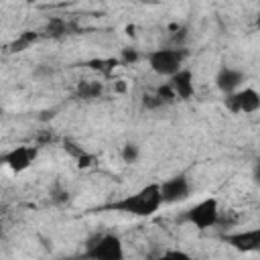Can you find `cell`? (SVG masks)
Instances as JSON below:
<instances>
[{"label":"cell","instance_id":"6da1fadb","mask_svg":"<svg viewBox=\"0 0 260 260\" xmlns=\"http://www.w3.org/2000/svg\"><path fill=\"white\" fill-rule=\"evenodd\" d=\"M160 205H162V199H160L158 183H148L142 189H138L136 193L126 195V197L110 203L106 209L128 213V215H136V217H148V215L156 213L160 209Z\"/></svg>","mask_w":260,"mask_h":260},{"label":"cell","instance_id":"7a4b0ae2","mask_svg":"<svg viewBox=\"0 0 260 260\" xmlns=\"http://www.w3.org/2000/svg\"><path fill=\"white\" fill-rule=\"evenodd\" d=\"M185 57H187V51L183 47H160L144 55L148 67L160 77H171L173 73H177L183 67Z\"/></svg>","mask_w":260,"mask_h":260},{"label":"cell","instance_id":"3957f363","mask_svg":"<svg viewBox=\"0 0 260 260\" xmlns=\"http://www.w3.org/2000/svg\"><path fill=\"white\" fill-rule=\"evenodd\" d=\"M83 256L91 260H122L124 244L116 234H93L85 240Z\"/></svg>","mask_w":260,"mask_h":260},{"label":"cell","instance_id":"277c9868","mask_svg":"<svg viewBox=\"0 0 260 260\" xmlns=\"http://www.w3.org/2000/svg\"><path fill=\"white\" fill-rule=\"evenodd\" d=\"M217 217H219V203L215 197H207L195 203L193 207H189L181 219L195 225L197 230H209V228H215Z\"/></svg>","mask_w":260,"mask_h":260},{"label":"cell","instance_id":"5b68a950","mask_svg":"<svg viewBox=\"0 0 260 260\" xmlns=\"http://www.w3.org/2000/svg\"><path fill=\"white\" fill-rule=\"evenodd\" d=\"M223 106L234 114H254L260 110V93L254 87L236 89L232 93H225Z\"/></svg>","mask_w":260,"mask_h":260},{"label":"cell","instance_id":"8992f818","mask_svg":"<svg viewBox=\"0 0 260 260\" xmlns=\"http://www.w3.org/2000/svg\"><path fill=\"white\" fill-rule=\"evenodd\" d=\"M158 187H160L162 203H169V205L181 203V201L189 199V195H191V183H189L187 175H175V177L158 183Z\"/></svg>","mask_w":260,"mask_h":260},{"label":"cell","instance_id":"52a82bcc","mask_svg":"<svg viewBox=\"0 0 260 260\" xmlns=\"http://www.w3.org/2000/svg\"><path fill=\"white\" fill-rule=\"evenodd\" d=\"M37 152H39L37 146H14L12 150L2 154V160L12 173H22L35 162Z\"/></svg>","mask_w":260,"mask_h":260},{"label":"cell","instance_id":"ba28073f","mask_svg":"<svg viewBox=\"0 0 260 260\" xmlns=\"http://www.w3.org/2000/svg\"><path fill=\"white\" fill-rule=\"evenodd\" d=\"M221 240L238 252H256V250H260V230L258 228L232 232V234H225Z\"/></svg>","mask_w":260,"mask_h":260},{"label":"cell","instance_id":"9c48e42d","mask_svg":"<svg viewBox=\"0 0 260 260\" xmlns=\"http://www.w3.org/2000/svg\"><path fill=\"white\" fill-rule=\"evenodd\" d=\"M169 85L173 87L177 100L187 102V100H191L195 95V81H193V71L191 69L181 67L177 73H173L169 77Z\"/></svg>","mask_w":260,"mask_h":260},{"label":"cell","instance_id":"30bf717a","mask_svg":"<svg viewBox=\"0 0 260 260\" xmlns=\"http://www.w3.org/2000/svg\"><path fill=\"white\" fill-rule=\"evenodd\" d=\"M246 81V75L244 71L236 69V67H221L215 75V85L217 89L225 95V93H232L236 89H240V85Z\"/></svg>","mask_w":260,"mask_h":260},{"label":"cell","instance_id":"8fae6325","mask_svg":"<svg viewBox=\"0 0 260 260\" xmlns=\"http://www.w3.org/2000/svg\"><path fill=\"white\" fill-rule=\"evenodd\" d=\"M102 93H104V83L102 81H79L77 87H75V98L85 100V102L98 100V98H102Z\"/></svg>","mask_w":260,"mask_h":260},{"label":"cell","instance_id":"7c38bea8","mask_svg":"<svg viewBox=\"0 0 260 260\" xmlns=\"http://www.w3.org/2000/svg\"><path fill=\"white\" fill-rule=\"evenodd\" d=\"M37 41H39V32H35V30H22V32L8 45V51H10V53H22V51L30 49Z\"/></svg>","mask_w":260,"mask_h":260},{"label":"cell","instance_id":"4fadbf2b","mask_svg":"<svg viewBox=\"0 0 260 260\" xmlns=\"http://www.w3.org/2000/svg\"><path fill=\"white\" fill-rule=\"evenodd\" d=\"M69 22H65L63 18H59V16H53V18H49L47 20V24L43 26V32H45V37H49V39H61V37H65L67 32H69Z\"/></svg>","mask_w":260,"mask_h":260},{"label":"cell","instance_id":"5bb4252c","mask_svg":"<svg viewBox=\"0 0 260 260\" xmlns=\"http://www.w3.org/2000/svg\"><path fill=\"white\" fill-rule=\"evenodd\" d=\"M120 156H122L124 162L134 165V162L138 160V156H140V148H138V144H134V142H126V144L122 146V150H120Z\"/></svg>","mask_w":260,"mask_h":260},{"label":"cell","instance_id":"9a60e30c","mask_svg":"<svg viewBox=\"0 0 260 260\" xmlns=\"http://www.w3.org/2000/svg\"><path fill=\"white\" fill-rule=\"evenodd\" d=\"M136 61H140V53H138L134 47H124V49L120 51L118 63H122V65H134Z\"/></svg>","mask_w":260,"mask_h":260},{"label":"cell","instance_id":"2e32d148","mask_svg":"<svg viewBox=\"0 0 260 260\" xmlns=\"http://www.w3.org/2000/svg\"><path fill=\"white\" fill-rule=\"evenodd\" d=\"M167 104L156 95V93H144L142 95V108L146 110H158V108H165Z\"/></svg>","mask_w":260,"mask_h":260},{"label":"cell","instance_id":"e0dca14e","mask_svg":"<svg viewBox=\"0 0 260 260\" xmlns=\"http://www.w3.org/2000/svg\"><path fill=\"white\" fill-rule=\"evenodd\" d=\"M154 93H156V95H158V98H160V100H162L167 106H169V104H173V102L177 100V98H175V91H173V87H171L169 83H165V85H158Z\"/></svg>","mask_w":260,"mask_h":260},{"label":"cell","instance_id":"ac0fdd59","mask_svg":"<svg viewBox=\"0 0 260 260\" xmlns=\"http://www.w3.org/2000/svg\"><path fill=\"white\" fill-rule=\"evenodd\" d=\"M63 148H65V150H67V152H69L73 158H79V156L85 152L81 146H77V144H75L73 140H69V138H65V140H63Z\"/></svg>","mask_w":260,"mask_h":260},{"label":"cell","instance_id":"d6986e66","mask_svg":"<svg viewBox=\"0 0 260 260\" xmlns=\"http://www.w3.org/2000/svg\"><path fill=\"white\" fill-rule=\"evenodd\" d=\"M173 45L175 47H183L185 45V39H187V26H179V28H175V32H173Z\"/></svg>","mask_w":260,"mask_h":260},{"label":"cell","instance_id":"ffe728a7","mask_svg":"<svg viewBox=\"0 0 260 260\" xmlns=\"http://www.w3.org/2000/svg\"><path fill=\"white\" fill-rule=\"evenodd\" d=\"M162 256H165V258H185V260L191 258L187 252H181V250H169V252H165Z\"/></svg>","mask_w":260,"mask_h":260},{"label":"cell","instance_id":"44dd1931","mask_svg":"<svg viewBox=\"0 0 260 260\" xmlns=\"http://www.w3.org/2000/svg\"><path fill=\"white\" fill-rule=\"evenodd\" d=\"M24 2H26V4H35L37 0H24Z\"/></svg>","mask_w":260,"mask_h":260}]
</instances>
